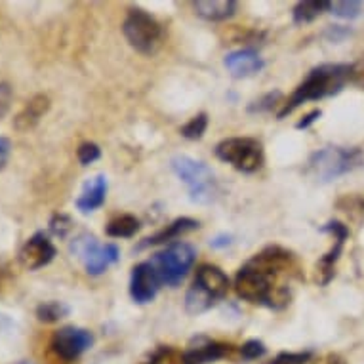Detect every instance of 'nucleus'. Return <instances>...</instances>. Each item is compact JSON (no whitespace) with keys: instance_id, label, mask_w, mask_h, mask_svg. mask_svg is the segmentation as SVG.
<instances>
[{"instance_id":"b1692460","label":"nucleus","mask_w":364,"mask_h":364,"mask_svg":"<svg viewBox=\"0 0 364 364\" xmlns=\"http://www.w3.org/2000/svg\"><path fill=\"white\" fill-rule=\"evenodd\" d=\"M328 12L341 19H355L363 14V2H358V0L328 2Z\"/></svg>"},{"instance_id":"58836bf2","label":"nucleus","mask_w":364,"mask_h":364,"mask_svg":"<svg viewBox=\"0 0 364 364\" xmlns=\"http://www.w3.org/2000/svg\"><path fill=\"white\" fill-rule=\"evenodd\" d=\"M19 364H29V363H19Z\"/></svg>"},{"instance_id":"f257e3e1","label":"nucleus","mask_w":364,"mask_h":364,"mask_svg":"<svg viewBox=\"0 0 364 364\" xmlns=\"http://www.w3.org/2000/svg\"><path fill=\"white\" fill-rule=\"evenodd\" d=\"M298 271L290 252L279 246L259 252L235 277V290L239 298L271 309H281L290 301V288L282 284L281 277Z\"/></svg>"},{"instance_id":"f8f14e48","label":"nucleus","mask_w":364,"mask_h":364,"mask_svg":"<svg viewBox=\"0 0 364 364\" xmlns=\"http://www.w3.org/2000/svg\"><path fill=\"white\" fill-rule=\"evenodd\" d=\"M159 288H161V281H159L155 269L151 267L149 262L139 263L132 269L130 296L134 301L149 304L151 299H155Z\"/></svg>"},{"instance_id":"dca6fc26","label":"nucleus","mask_w":364,"mask_h":364,"mask_svg":"<svg viewBox=\"0 0 364 364\" xmlns=\"http://www.w3.org/2000/svg\"><path fill=\"white\" fill-rule=\"evenodd\" d=\"M48 109L50 97L44 96V94H38L31 102H27V105L19 111V114L14 120V128L18 132H27L31 128H35L38 124V120L48 113Z\"/></svg>"},{"instance_id":"20e7f679","label":"nucleus","mask_w":364,"mask_h":364,"mask_svg":"<svg viewBox=\"0 0 364 364\" xmlns=\"http://www.w3.org/2000/svg\"><path fill=\"white\" fill-rule=\"evenodd\" d=\"M172 170L183 183L189 187V198L193 203L208 204L218 195V181L214 172L204 162L195 161L191 156L172 159Z\"/></svg>"},{"instance_id":"4c0bfd02","label":"nucleus","mask_w":364,"mask_h":364,"mask_svg":"<svg viewBox=\"0 0 364 364\" xmlns=\"http://www.w3.org/2000/svg\"><path fill=\"white\" fill-rule=\"evenodd\" d=\"M48 364H75V363H71V360H65V358L58 357L55 353L50 351V355H48Z\"/></svg>"},{"instance_id":"2eb2a0df","label":"nucleus","mask_w":364,"mask_h":364,"mask_svg":"<svg viewBox=\"0 0 364 364\" xmlns=\"http://www.w3.org/2000/svg\"><path fill=\"white\" fill-rule=\"evenodd\" d=\"M231 351V346L220 343V341L200 340L197 346H191L183 353V364H208L220 360Z\"/></svg>"},{"instance_id":"c85d7f7f","label":"nucleus","mask_w":364,"mask_h":364,"mask_svg":"<svg viewBox=\"0 0 364 364\" xmlns=\"http://www.w3.org/2000/svg\"><path fill=\"white\" fill-rule=\"evenodd\" d=\"M71 225H73L71 220L63 214L54 215V218L50 220V231H52L54 235H58V237H65L67 231L71 229Z\"/></svg>"},{"instance_id":"e433bc0d","label":"nucleus","mask_w":364,"mask_h":364,"mask_svg":"<svg viewBox=\"0 0 364 364\" xmlns=\"http://www.w3.org/2000/svg\"><path fill=\"white\" fill-rule=\"evenodd\" d=\"M210 245L214 246V248H223V246L231 245V237H225V235H221L218 239H214Z\"/></svg>"},{"instance_id":"bb28decb","label":"nucleus","mask_w":364,"mask_h":364,"mask_svg":"<svg viewBox=\"0 0 364 364\" xmlns=\"http://www.w3.org/2000/svg\"><path fill=\"white\" fill-rule=\"evenodd\" d=\"M102 156V151L96 144H82L78 147V161L82 166H88L92 162H96Z\"/></svg>"},{"instance_id":"c756f323","label":"nucleus","mask_w":364,"mask_h":364,"mask_svg":"<svg viewBox=\"0 0 364 364\" xmlns=\"http://www.w3.org/2000/svg\"><path fill=\"white\" fill-rule=\"evenodd\" d=\"M281 97V92H271V94H267V96H263L259 102H254L250 105V113H262V111H267V109H271L273 105H275V102Z\"/></svg>"},{"instance_id":"c9c22d12","label":"nucleus","mask_w":364,"mask_h":364,"mask_svg":"<svg viewBox=\"0 0 364 364\" xmlns=\"http://www.w3.org/2000/svg\"><path fill=\"white\" fill-rule=\"evenodd\" d=\"M315 364H346V360L340 357V355H326L321 360H316Z\"/></svg>"},{"instance_id":"2f4dec72","label":"nucleus","mask_w":364,"mask_h":364,"mask_svg":"<svg viewBox=\"0 0 364 364\" xmlns=\"http://www.w3.org/2000/svg\"><path fill=\"white\" fill-rule=\"evenodd\" d=\"M10 102H12V88L6 82H2L0 84V119L10 107Z\"/></svg>"},{"instance_id":"423d86ee","label":"nucleus","mask_w":364,"mask_h":364,"mask_svg":"<svg viewBox=\"0 0 364 364\" xmlns=\"http://www.w3.org/2000/svg\"><path fill=\"white\" fill-rule=\"evenodd\" d=\"M215 156L239 172H257L263 164L262 144L252 138H229L215 145Z\"/></svg>"},{"instance_id":"72a5a7b5","label":"nucleus","mask_w":364,"mask_h":364,"mask_svg":"<svg viewBox=\"0 0 364 364\" xmlns=\"http://www.w3.org/2000/svg\"><path fill=\"white\" fill-rule=\"evenodd\" d=\"M349 80L358 84V86H364V58L358 63L351 65V77H349Z\"/></svg>"},{"instance_id":"a211bd4d","label":"nucleus","mask_w":364,"mask_h":364,"mask_svg":"<svg viewBox=\"0 0 364 364\" xmlns=\"http://www.w3.org/2000/svg\"><path fill=\"white\" fill-rule=\"evenodd\" d=\"M193 8H195V14L206 21H223L237 12V2L235 0H197Z\"/></svg>"},{"instance_id":"aec40b11","label":"nucleus","mask_w":364,"mask_h":364,"mask_svg":"<svg viewBox=\"0 0 364 364\" xmlns=\"http://www.w3.org/2000/svg\"><path fill=\"white\" fill-rule=\"evenodd\" d=\"M324 10H328V2H316V0H305V2H299L294 8V23L304 25L311 23L313 19H316Z\"/></svg>"},{"instance_id":"cd10ccee","label":"nucleus","mask_w":364,"mask_h":364,"mask_svg":"<svg viewBox=\"0 0 364 364\" xmlns=\"http://www.w3.org/2000/svg\"><path fill=\"white\" fill-rule=\"evenodd\" d=\"M263 355H265V346H263L262 341L250 340L240 347V357L245 358V360H254V358H259Z\"/></svg>"},{"instance_id":"1a4fd4ad","label":"nucleus","mask_w":364,"mask_h":364,"mask_svg":"<svg viewBox=\"0 0 364 364\" xmlns=\"http://www.w3.org/2000/svg\"><path fill=\"white\" fill-rule=\"evenodd\" d=\"M94 343V336L88 330L77 328V326H65L58 330L50 343V351L65 360H77L84 351H88Z\"/></svg>"},{"instance_id":"4be33fe9","label":"nucleus","mask_w":364,"mask_h":364,"mask_svg":"<svg viewBox=\"0 0 364 364\" xmlns=\"http://www.w3.org/2000/svg\"><path fill=\"white\" fill-rule=\"evenodd\" d=\"M105 231L109 237H114V239H128L139 231V221L134 215H120L109 223Z\"/></svg>"},{"instance_id":"393cba45","label":"nucleus","mask_w":364,"mask_h":364,"mask_svg":"<svg viewBox=\"0 0 364 364\" xmlns=\"http://www.w3.org/2000/svg\"><path fill=\"white\" fill-rule=\"evenodd\" d=\"M206 126H208V117L204 113H200L197 114V117H193V119L181 128V136L187 139H200L204 132H206Z\"/></svg>"},{"instance_id":"0eeeda50","label":"nucleus","mask_w":364,"mask_h":364,"mask_svg":"<svg viewBox=\"0 0 364 364\" xmlns=\"http://www.w3.org/2000/svg\"><path fill=\"white\" fill-rule=\"evenodd\" d=\"M122 31L132 48H136L141 54H153L161 42L162 29L159 21L139 8H134L128 12Z\"/></svg>"},{"instance_id":"ddd939ff","label":"nucleus","mask_w":364,"mask_h":364,"mask_svg":"<svg viewBox=\"0 0 364 364\" xmlns=\"http://www.w3.org/2000/svg\"><path fill=\"white\" fill-rule=\"evenodd\" d=\"M263 60L259 58L257 52L250 48L237 50V52H231V54L225 58V67L227 71L231 73L235 78H246L254 77L263 69Z\"/></svg>"},{"instance_id":"6e6552de","label":"nucleus","mask_w":364,"mask_h":364,"mask_svg":"<svg viewBox=\"0 0 364 364\" xmlns=\"http://www.w3.org/2000/svg\"><path fill=\"white\" fill-rule=\"evenodd\" d=\"M71 252L82 259L90 275H102L103 271L119 259V248L114 245H97L96 237L80 235L71 242Z\"/></svg>"},{"instance_id":"7c9ffc66","label":"nucleus","mask_w":364,"mask_h":364,"mask_svg":"<svg viewBox=\"0 0 364 364\" xmlns=\"http://www.w3.org/2000/svg\"><path fill=\"white\" fill-rule=\"evenodd\" d=\"M353 31L343 27V25H330L328 29H326V36H328V41L332 42H341L343 38L351 35Z\"/></svg>"},{"instance_id":"f704fd0d","label":"nucleus","mask_w":364,"mask_h":364,"mask_svg":"<svg viewBox=\"0 0 364 364\" xmlns=\"http://www.w3.org/2000/svg\"><path fill=\"white\" fill-rule=\"evenodd\" d=\"M321 114H323V113H321L318 109H315V111H311L309 114H305L304 120H299L298 124H296V128H298V130H301V128H304V130H305V128H309V126L313 124V122H315L316 119H321Z\"/></svg>"},{"instance_id":"39448f33","label":"nucleus","mask_w":364,"mask_h":364,"mask_svg":"<svg viewBox=\"0 0 364 364\" xmlns=\"http://www.w3.org/2000/svg\"><path fill=\"white\" fill-rule=\"evenodd\" d=\"M161 284L178 287L195 263V250L187 242H172L149 259Z\"/></svg>"},{"instance_id":"f3484780","label":"nucleus","mask_w":364,"mask_h":364,"mask_svg":"<svg viewBox=\"0 0 364 364\" xmlns=\"http://www.w3.org/2000/svg\"><path fill=\"white\" fill-rule=\"evenodd\" d=\"M105 195H107V178L103 173H100L84 186L82 195L77 198V208L84 214L94 212L105 203Z\"/></svg>"},{"instance_id":"f03ea898","label":"nucleus","mask_w":364,"mask_h":364,"mask_svg":"<svg viewBox=\"0 0 364 364\" xmlns=\"http://www.w3.org/2000/svg\"><path fill=\"white\" fill-rule=\"evenodd\" d=\"M349 77H351V65L347 63H326V65L315 67L304 82L296 88L292 97L282 105L279 111V119L292 113L301 103L318 102L324 97L340 94L343 86L349 82Z\"/></svg>"},{"instance_id":"6ab92c4d","label":"nucleus","mask_w":364,"mask_h":364,"mask_svg":"<svg viewBox=\"0 0 364 364\" xmlns=\"http://www.w3.org/2000/svg\"><path fill=\"white\" fill-rule=\"evenodd\" d=\"M198 221L191 220V218H179V220L172 221L166 229H162L161 233H156L155 237H149V239H145L141 245L138 246L139 250L141 248H147V246H155V245H162V242H168V240L178 239L179 235L187 233V231H193V229H197Z\"/></svg>"},{"instance_id":"5701e85b","label":"nucleus","mask_w":364,"mask_h":364,"mask_svg":"<svg viewBox=\"0 0 364 364\" xmlns=\"http://www.w3.org/2000/svg\"><path fill=\"white\" fill-rule=\"evenodd\" d=\"M71 313L69 305L63 301H46L36 307V318L42 323H58Z\"/></svg>"},{"instance_id":"9b49d317","label":"nucleus","mask_w":364,"mask_h":364,"mask_svg":"<svg viewBox=\"0 0 364 364\" xmlns=\"http://www.w3.org/2000/svg\"><path fill=\"white\" fill-rule=\"evenodd\" d=\"M55 256V246L44 233H35L19 250V262L25 269L36 271V269L48 265Z\"/></svg>"},{"instance_id":"7ed1b4c3","label":"nucleus","mask_w":364,"mask_h":364,"mask_svg":"<svg viewBox=\"0 0 364 364\" xmlns=\"http://www.w3.org/2000/svg\"><path fill=\"white\" fill-rule=\"evenodd\" d=\"M364 155L358 147H324L313 153L307 162V176L318 183H330L334 179L363 166Z\"/></svg>"},{"instance_id":"a878e982","label":"nucleus","mask_w":364,"mask_h":364,"mask_svg":"<svg viewBox=\"0 0 364 364\" xmlns=\"http://www.w3.org/2000/svg\"><path fill=\"white\" fill-rule=\"evenodd\" d=\"M311 357H313V353L311 351L281 353V355H277V357L267 364H305L309 363Z\"/></svg>"},{"instance_id":"9d476101","label":"nucleus","mask_w":364,"mask_h":364,"mask_svg":"<svg viewBox=\"0 0 364 364\" xmlns=\"http://www.w3.org/2000/svg\"><path fill=\"white\" fill-rule=\"evenodd\" d=\"M323 233H332L334 237V246H332V250L328 254H324L323 259L318 262L316 265V281L318 284H328L332 279H334V265L338 262V257L341 254V248L346 245V239L349 237V227L343 225L341 221H330L326 225L321 229Z\"/></svg>"},{"instance_id":"4468645a","label":"nucleus","mask_w":364,"mask_h":364,"mask_svg":"<svg viewBox=\"0 0 364 364\" xmlns=\"http://www.w3.org/2000/svg\"><path fill=\"white\" fill-rule=\"evenodd\" d=\"M195 284L198 288H203L204 292L212 296L218 301L227 294V287H229V279L215 265H200L197 269V277H195Z\"/></svg>"},{"instance_id":"412c9836","label":"nucleus","mask_w":364,"mask_h":364,"mask_svg":"<svg viewBox=\"0 0 364 364\" xmlns=\"http://www.w3.org/2000/svg\"><path fill=\"white\" fill-rule=\"evenodd\" d=\"M215 304V299L212 296L204 292L203 288H198L195 282L193 287L189 288V292L186 296V309L191 313V315H198V313H204L208 311L212 305Z\"/></svg>"},{"instance_id":"473e14b6","label":"nucleus","mask_w":364,"mask_h":364,"mask_svg":"<svg viewBox=\"0 0 364 364\" xmlns=\"http://www.w3.org/2000/svg\"><path fill=\"white\" fill-rule=\"evenodd\" d=\"M10 153H12V144L10 139L0 136V170L6 166L8 159H10Z\"/></svg>"}]
</instances>
